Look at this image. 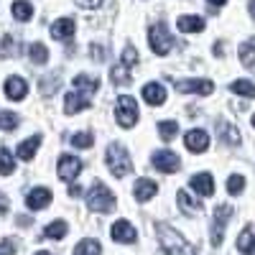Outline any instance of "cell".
I'll list each match as a JSON object with an SVG mask.
<instances>
[{
  "label": "cell",
  "mask_w": 255,
  "mask_h": 255,
  "mask_svg": "<svg viewBox=\"0 0 255 255\" xmlns=\"http://www.w3.org/2000/svg\"><path fill=\"white\" fill-rule=\"evenodd\" d=\"M156 232H158V240H161L166 255H197V250L191 248L174 227H168V225L158 222V225H156Z\"/></svg>",
  "instance_id": "cell-1"
},
{
  "label": "cell",
  "mask_w": 255,
  "mask_h": 255,
  "mask_svg": "<svg viewBox=\"0 0 255 255\" xmlns=\"http://www.w3.org/2000/svg\"><path fill=\"white\" fill-rule=\"evenodd\" d=\"M105 161H108V168L113 171V176H118V179H123V176H128V174L133 171L130 156H128V151H125L123 145H118V143H113V145L108 148Z\"/></svg>",
  "instance_id": "cell-2"
},
{
  "label": "cell",
  "mask_w": 255,
  "mask_h": 255,
  "mask_svg": "<svg viewBox=\"0 0 255 255\" xmlns=\"http://www.w3.org/2000/svg\"><path fill=\"white\" fill-rule=\"evenodd\" d=\"M87 207L92 212H113L115 209V197L108 186L102 184H95L90 191H87Z\"/></svg>",
  "instance_id": "cell-3"
},
{
  "label": "cell",
  "mask_w": 255,
  "mask_h": 255,
  "mask_svg": "<svg viewBox=\"0 0 255 255\" xmlns=\"http://www.w3.org/2000/svg\"><path fill=\"white\" fill-rule=\"evenodd\" d=\"M115 120L120 128H133L138 123V105L130 95H120L118 97V108H115Z\"/></svg>",
  "instance_id": "cell-4"
},
{
  "label": "cell",
  "mask_w": 255,
  "mask_h": 255,
  "mask_svg": "<svg viewBox=\"0 0 255 255\" xmlns=\"http://www.w3.org/2000/svg\"><path fill=\"white\" fill-rule=\"evenodd\" d=\"M148 44H151L153 54L163 56V54L171 51L174 38H171V33H168V28H166L163 23H153L151 28H148Z\"/></svg>",
  "instance_id": "cell-5"
},
{
  "label": "cell",
  "mask_w": 255,
  "mask_h": 255,
  "mask_svg": "<svg viewBox=\"0 0 255 255\" xmlns=\"http://www.w3.org/2000/svg\"><path fill=\"white\" fill-rule=\"evenodd\" d=\"M232 217V207L230 204H220L212 215V245L220 248L222 245V238H225V227Z\"/></svg>",
  "instance_id": "cell-6"
},
{
  "label": "cell",
  "mask_w": 255,
  "mask_h": 255,
  "mask_svg": "<svg viewBox=\"0 0 255 255\" xmlns=\"http://www.w3.org/2000/svg\"><path fill=\"white\" fill-rule=\"evenodd\" d=\"M151 163H153V168H158L163 174H176L179 166H181V161L174 151H156L151 156Z\"/></svg>",
  "instance_id": "cell-7"
},
{
  "label": "cell",
  "mask_w": 255,
  "mask_h": 255,
  "mask_svg": "<svg viewBox=\"0 0 255 255\" xmlns=\"http://www.w3.org/2000/svg\"><path fill=\"white\" fill-rule=\"evenodd\" d=\"M82 161L77 156H69V153H64L59 156V179L61 181H74L79 174H82Z\"/></svg>",
  "instance_id": "cell-8"
},
{
  "label": "cell",
  "mask_w": 255,
  "mask_h": 255,
  "mask_svg": "<svg viewBox=\"0 0 255 255\" xmlns=\"http://www.w3.org/2000/svg\"><path fill=\"white\" fill-rule=\"evenodd\" d=\"M176 90L179 92H189V95H212L215 84H212L209 79H179Z\"/></svg>",
  "instance_id": "cell-9"
},
{
  "label": "cell",
  "mask_w": 255,
  "mask_h": 255,
  "mask_svg": "<svg viewBox=\"0 0 255 255\" xmlns=\"http://www.w3.org/2000/svg\"><path fill=\"white\" fill-rule=\"evenodd\" d=\"M184 143L191 153H204L207 148H209V135L204 130H199V128H194V130H189L184 135Z\"/></svg>",
  "instance_id": "cell-10"
},
{
  "label": "cell",
  "mask_w": 255,
  "mask_h": 255,
  "mask_svg": "<svg viewBox=\"0 0 255 255\" xmlns=\"http://www.w3.org/2000/svg\"><path fill=\"white\" fill-rule=\"evenodd\" d=\"M3 90H5V97H8V100L18 102V100H23V97L28 95V82L20 79V77H8Z\"/></svg>",
  "instance_id": "cell-11"
},
{
  "label": "cell",
  "mask_w": 255,
  "mask_h": 255,
  "mask_svg": "<svg viewBox=\"0 0 255 255\" xmlns=\"http://www.w3.org/2000/svg\"><path fill=\"white\" fill-rule=\"evenodd\" d=\"M110 235H113V240L115 243H135V227L128 222V220H118L115 225H113V230H110Z\"/></svg>",
  "instance_id": "cell-12"
},
{
  "label": "cell",
  "mask_w": 255,
  "mask_h": 255,
  "mask_svg": "<svg viewBox=\"0 0 255 255\" xmlns=\"http://www.w3.org/2000/svg\"><path fill=\"white\" fill-rule=\"evenodd\" d=\"M143 100L148 105H153V108H158V105L166 102V87H163V84H158V82L143 84Z\"/></svg>",
  "instance_id": "cell-13"
},
{
  "label": "cell",
  "mask_w": 255,
  "mask_h": 255,
  "mask_svg": "<svg viewBox=\"0 0 255 255\" xmlns=\"http://www.w3.org/2000/svg\"><path fill=\"white\" fill-rule=\"evenodd\" d=\"M49 202H51V189H46V186L31 189L28 197H26V207H28V209H44Z\"/></svg>",
  "instance_id": "cell-14"
},
{
  "label": "cell",
  "mask_w": 255,
  "mask_h": 255,
  "mask_svg": "<svg viewBox=\"0 0 255 255\" xmlns=\"http://www.w3.org/2000/svg\"><path fill=\"white\" fill-rule=\"evenodd\" d=\"M156 191H158V184L153 179H138L135 186H133V194L138 202H148V199H153L156 197Z\"/></svg>",
  "instance_id": "cell-15"
},
{
  "label": "cell",
  "mask_w": 255,
  "mask_h": 255,
  "mask_svg": "<svg viewBox=\"0 0 255 255\" xmlns=\"http://www.w3.org/2000/svg\"><path fill=\"white\" fill-rule=\"evenodd\" d=\"M191 189L197 191L199 197H212L215 194V179H212L209 174H197V176H191Z\"/></svg>",
  "instance_id": "cell-16"
},
{
  "label": "cell",
  "mask_w": 255,
  "mask_h": 255,
  "mask_svg": "<svg viewBox=\"0 0 255 255\" xmlns=\"http://www.w3.org/2000/svg\"><path fill=\"white\" fill-rule=\"evenodd\" d=\"M72 36H74V20L72 18H59L51 26V38H56V41H67Z\"/></svg>",
  "instance_id": "cell-17"
},
{
  "label": "cell",
  "mask_w": 255,
  "mask_h": 255,
  "mask_svg": "<svg viewBox=\"0 0 255 255\" xmlns=\"http://www.w3.org/2000/svg\"><path fill=\"white\" fill-rule=\"evenodd\" d=\"M38 145H41V135H31L28 140H20V143H18L15 156H18L20 161H31V158L36 156V151H38Z\"/></svg>",
  "instance_id": "cell-18"
},
{
  "label": "cell",
  "mask_w": 255,
  "mask_h": 255,
  "mask_svg": "<svg viewBox=\"0 0 255 255\" xmlns=\"http://www.w3.org/2000/svg\"><path fill=\"white\" fill-rule=\"evenodd\" d=\"M238 250L243 255H255V225H248L240 238H238Z\"/></svg>",
  "instance_id": "cell-19"
},
{
  "label": "cell",
  "mask_w": 255,
  "mask_h": 255,
  "mask_svg": "<svg viewBox=\"0 0 255 255\" xmlns=\"http://www.w3.org/2000/svg\"><path fill=\"white\" fill-rule=\"evenodd\" d=\"M74 92H79V95H95L97 92V87H100V82H97V77H87V74H79V77H74Z\"/></svg>",
  "instance_id": "cell-20"
},
{
  "label": "cell",
  "mask_w": 255,
  "mask_h": 255,
  "mask_svg": "<svg viewBox=\"0 0 255 255\" xmlns=\"http://www.w3.org/2000/svg\"><path fill=\"white\" fill-rule=\"evenodd\" d=\"M176 26L184 33H202L204 31V18H199V15H181L176 20Z\"/></svg>",
  "instance_id": "cell-21"
},
{
  "label": "cell",
  "mask_w": 255,
  "mask_h": 255,
  "mask_svg": "<svg viewBox=\"0 0 255 255\" xmlns=\"http://www.w3.org/2000/svg\"><path fill=\"white\" fill-rule=\"evenodd\" d=\"M82 108H90V102L84 95L79 92H69L67 97H64V110H67V115H77Z\"/></svg>",
  "instance_id": "cell-22"
},
{
  "label": "cell",
  "mask_w": 255,
  "mask_h": 255,
  "mask_svg": "<svg viewBox=\"0 0 255 255\" xmlns=\"http://www.w3.org/2000/svg\"><path fill=\"white\" fill-rule=\"evenodd\" d=\"M176 202H179V207H181L184 215H199V212H202V204L191 197L189 191H184V189L176 194Z\"/></svg>",
  "instance_id": "cell-23"
},
{
  "label": "cell",
  "mask_w": 255,
  "mask_h": 255,
  "mask_svg": "<svg viewBox=\"0 0 255 255\" xmlns=\"http://www.w3.org/2000/svg\"><path fill=\"white\" fill-rule=\"evenodd\" d=\"M13 15H15V20H31L33 18V5L28 3V0H15L13 3Z\"/></svg>",
  "instance_id": "cell-24"
},
{
  "label": "cell",
  "mask_w": 255,
  "mask_h": 255,
  "mask_svg": "<svg viewBox=\"0 0 255 255\" xmlns=\"http://www.w3.org/2000/svg\"><path fill=\"white\" fill-rule=\"evenodd\" d=\"M230 90L235 92V95H243V97H253L255 100V84L248 82V79H235L230 84Z\"/></svg>",
  "instance_id": "cell-25"
},
{
  "label": "cell",
  "mask_w": 255,
  "mask_h": 255,
  "mask_svg": "<svg viewBox=\"0 0 255 255\" xmlns=\"http://www.w3.org/2000/svg\"><path fill=\"white\" fill-rule=\"evenodd\" d=\"M100 243L97 240H92V238H87V240H82V243H77V248H74V255H100Z\"/></svg>",
  "instance_id": "cell-26"
},
{
  "label": "cell",
  "mask_w": 255,
  "mask_h": 255,
  "mask_svg": "<svg viewBox=\"0 0 255 255\" xmlns=\"http://www.w3.org/2000/svg\"><path fill=\"white\" fill-rule=\"evenodd\" d=\"M110 79L115 87H125L128 82H130V72H128V67H123V64H118V67L110 69Z\"/></svg>",
  "instance_id": "cell-27"
},
{
  "label": "cell",
  "mask_w": 255,
  "mask_h": 255,
  "mask_svg": "<svg viewBox=\"0 0 255 255\" xmlns=\"http://www.w3.org/2000/svg\"><path fill=\"white\" fill-rule=\"evenodd\" d=\"M238 54H240L243 67H245V69H250V72H255V46H253V44H243Z\"/></svg>",
  "instance_id": "cell-28"
},
{
  "label": "cell",
  "mask_w": 255,
  "mask_h": 255,
  "mask_svg": "<svg viewBox=\"0 0 255 255\" xmlns=\"http://www.w3.org/2000/svg\"><path fill=\"white\" fill-rule=\"evenodd\" d=\"M64 235H67V222L64 220H56V222L46 225V230H44V238H51V240H61Z\"/></svg>",
  "instance_id": "cell-29"
},
{
  "label": "cell",
  "mask_w": 255,
  "mask_h": 255,
  "mask_svg": "<svg viewBox=\"0 0 255 255\" xmlns=\"http://www.w3.org/2000/svg\"><path fill=\"white\" fill-rule=\"evenodd\" d=\"M220 135H222V140H225L227 145H238V143H240V133H238L230 123H220Z\"/></svg>",
  "instance_id": "cell-30"
},
{
  "label": "cell",
  "mask_w": 255,
  "mask_h": 255,
  "mask_svg": "<svg viewBox=\"0 0 255 255\" xmlns=\"http://www.w3.org/2000/svg\"><path fill=\"white\" fill-rule=\"evenodd\" d=\"M176 133H179L176 120H163V123H158V135H161L163 140H174Z\"/></svg>",
  "instance_id": "cell-31"
},
{
  "label": "cell",
  "mask_w": 255,
  "mask_h": 255,
  "mask_svg": "<svg viewBox=\"0 0 255 255\" xmlns=\"http://www.w3.org/2000/svg\"><path fill=\"white\" fill-rule=\"evenodd\" d=\"M13 168H15V161H13L10 151H8V148H0V174H3V176H10Z\"/></svg>",
  "instance_id": "cell-32"
},
{
  "label": "cell",
  "mask_w": 255,
  "mask_h": 255,
  "mask_svg": "<svg viewBox=\"0 0 255 255\" xmlns=\"http://www.w3.org/2000/svg\"><path fill=\"white\" fill-rule=\"evenodd\" d=\"M28 56H31L33 64H46V59H49V49H46L44 44H31V46H28Z\"/></svg>",
  "instance_id": "cell-33"
},
{
  "label": "cell",
  "mask_w": 255,
  "mask_h": 255,
  "mask_svg": "<svg viewBox=\"0 0 255 255\" xmlns=\"http://www.w3.org/2000/svg\"><path fill=\"white\" fill-rule=\"evenodd\" d=\"M18 123H20V118L15 113H0V130L13 133L15 128H18Z\"/></svg>",
  "instance_id": "cell-34"
},
{
  "label": "cell",
  "mask_w": 255,
  "mask_h": 255,
  "mask_svg": "<svg viewBox=\"0 0 255 255\" xmlns=\"http://www.w3.org/2000/svg\"><path fill=\"white\" fill-rule=\"evenodd\" d=\"M92 143H95V135L92 133H77V135H72V145L74 148H82V151L92 148Z\"/></svg>",
  "instance_id": "cell-35"
},
{
  "label": "cell",
  "mask_w": 255,
  "mask_h": 255,
  "mask_svg": "<svg viewBox=\"0 0 255 255\" xmlns=\"http://www.w3.org/2000/svg\"><path fill=\"white\" fill-rule=\"evenodd\" d=\"M243 189H245V179H243L240 174H232V176L227 179V191H230V194H240Z\"/></svg>",
  "instance_id": "cell-36"
},
{
  "label": "cell",
  "mask_w": 255,
  "mask_h": 255,
  "mask_svg": "<svg viewBox=\"0 0 255 255\" xmlns=\"http://www.w3.org/2000/svg\"><path fill=\"white\" fill-rule=\"evenodd\" d=\"M0 54H3V56H18L20 54V49L15 46V38L13 36H5L3 38V49H0Z\"/></svg>",
  "instance_id": "cell-37"
},
{
  "label": "cell",
  "mask_w": 255,
  "mask_h": 255,
  "mask_svg": "<svg viewBox=\"0 0 255 255\" xmlns=\"http://www.w3.org/2000/svg\"><path fill=\"white\" fill-rule=\"evenodd\" d=\"M138 64V51L135 46H125L123 49V67H135Z\"/></svg>",
  "instance_id": "cell-38"
},
{
  "label": "cell",
  "mask_w": 255,
  "mask_h": 255,
  "mask_svg": "<svg viewBox=\"0 0 255 255\" xmlns=\"http://www.w3.org/2000/svg\"><path fill=\"white\" fill-rule=\"evenodd\" d=\"M90 54H92L95 61H105V59H108V54H110V49L102 46V44H92L90 46Z\"/></svg>",
  "instance_id": "cell-39"
},
{
  "label": "cell",
  "mask_w": 255,
  "mask_h": 255,
  "mask_svg": "<svg viewBox=\"0 0 255 255\" xmlns=\"http://www.w3.org/2000/svg\"><path fill=\"white\" fill-rule=\"evenodd\" d=\"M74 3H77L79 8H84V10H95V8L102 5V0H74Z\"/></svg>",
  "instance_id": "cell-40"
},
{
  "label": "cell",
  "mask_w": 255,
  "mask_h": 255,
  "mask_svg": "<svg viewBox=\"0 0 255 255\" xmlns=\"http://www.w3.org/2000/svg\"><path fill=\"white\" fill-rule=\"evenodd\" d=\"M13 253H15V248H13V243H10V240L0 243V255H13Z\"/></svg>",
  "instance_id": "cell-41"
},
{
  "label": "cell",
  "mask_w": 255,
  "mask_h": 255,
  "mask_svg": "<svg viewBox=\"0 0 255 255\" xmlns=\"http://www.w3.org/2000/svg\"><path fill=\"white\" fill-rule=\"evenodd\" d=\"M0 212H3V215H5V212H8V199H5L3 194H0Z\"/></svg>",
  "instance_id": "cell-42"
},
{
  "label": "cell",
  "mask_w": 255,
  "mask_h": 255,
  "mask_svg": "<svg viewBox=\"0 0 255 255\" xmlns=\"http://www.w3.org/2000/svg\"><path fill=\"white\" fill-rule=\"evenodd\" d=\"M69 194H72V197H79V194H82V186L72 184V189H69Z\"/></svg>",
  "instance_id": "cell-43"
},
{
  "label": "cell",
  "mask_w": 255,
  "mask_h": 255,
  "mask_svg": "<svg viewBox=\"0 0 255 255\" xmlns=\"http://www.w3.org/2000/svg\"><path fill=\"white\" fill-rule=\"evenodd\" d=\"M207 3H212V5H217V8H220V5H225V3H227V0H207Z\"/></svg>",
  "instance_id": "cell-44"
},
{
  "label": "cell",
  "mask_w": 255,
  "mask_h": 255,
  "mask_svg": "<svg viewBox=\"0 0 255 255\" xmlns=\"http://www.w3.org/2000/svg\"><path fill=\"white\" fill-rule=\"evenodd\" d=\"M250 15L255 18V0H250Z\"/></svg>",
  "instance_id": "cell-45"
},
{
  "label": "cell",
  "mask_w": 255,
  "mask_h": 255,
  "mask_svg": "<svg viewBox=\"0 0 255 255\" xmlns=\"http://www.w3.org/2000/svg\"><path fill=\"white\" fill-rule=\"evenodd\" d=\"M36 255H51V253H36Z\"/></svg>",
  "instance_id": "cell-46"
},
{
  "label": "cell",
  "mask_w": 255,
  "mask_h": 255,
  "mask_svg": "<svg viewBox=\"0 0 255 255\" xmlns=\"http://www.w3.org/2000/svg\"><path fill=\"white\" fill-rule=\"evenodd\" d=\"M253 125H255V115H253Z\"/></svg>",
  "instance_id": "cell-47"
}]
</instances>
